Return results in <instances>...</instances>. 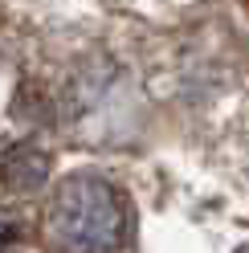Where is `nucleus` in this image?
Returning <instances> with one entry per match:
<instances>
[{
    "label": "nucleus",
    "instance_id": "2",
    "mask_svg": "<svg viewBox=\"0 0 249 253\" xmlns=\"http://www.w3.org/2000/svg\"><path fill=\"white\" fill-rule=\"evenodd\" d=\"M45 171H49V164H45V155L37 147H17L4 160V180L17 188V192H33V188H41Z\"/></svg>",
    "mask_w": 249,
    "mask_h": 253
},
{
    "label": "nucleus",
    "instance_id": "3",
    "mask_svg": "<svg viewBox=\"0 0 249 253\" xmlns=\"http://www.w3.org/2000/svg\"><path fill=\"white\" fill-rule=\"evenodd\" d=\"M237 253H249V245H241V249H237Z\"/></svg>",
    "mask_w": 249,
    "mask_h": 253
},
{
    "label": "nucleus",
    "instance_id": "1",
    "mask_svg": "<svg viewBox=\"0 0 249 253\" xmlns=\"http://www.w3.org/2000/svg\"><path fill=\"white\" fill-rule=\"evenodd\" d=\"M131 233V209L123 192L94 176L74 171L57 184L49 204V237L66 253H119Z\"/></svg>",
    "mask_w": 249,
    "mask_h": 253
}]
</instances>
